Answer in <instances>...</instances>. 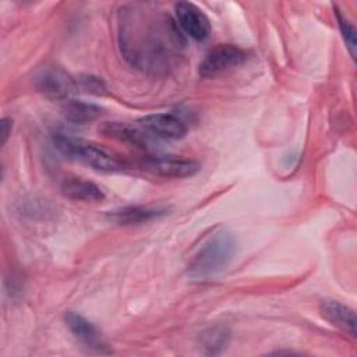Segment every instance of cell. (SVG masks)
<instances>
[{
    "label": "cell",
    "mask_w": 357,
    "mask_h": 357,
    "mask_svg": "<svg viewBox=\"0 0 357 357\" xmlns=\"http://www.w3.org/2000/svg\"><path fill=\"white\" fill-rule=\"evenodd\" d=\"M36 88L49 98L67 100L77 89V82L63 68L46 66L35 75Z\"/></svg>",
    "instance_id": "5"
},
{
    "label": "cell",
    "mask_w": 357,
    "mask_h": 357,
    "mask_svg": "<svg viewBox=\"0 0 357 357\" xmlns=\"http://www.w3.org/2000/svg\"><path fill=\"white\" fill-rule=\"evenodd\" d=\"M319 312L331 325L356 337V314L350 307L337 300L324 298L319 303Z\"/></svg>",
    "instance_id": "10"
},
{
    "label": "cell",
    "mask_w": 357,
    "mask_h": 357,
    "mask_svg": "<svg viewBox=\"0 0 357 357\" xmlns=\"http://www.w3.org/2000/svg\"><path fill=\"white\" fill-rule=\"evenodd\" d=\"M99 131L113 139H117L120 142H126L130 145H135V146H141V148H146L148 142H149V137L142 128H135L130 124L126 123H105L99 127Z\"/></svg>",
    "instance_id": "12"
},
{
    "label": "cell",
    "mask_w": 357,
    "mask_h": 357,
    "mask_svg": "<svg viewBox=\"0 0 357 357\" xmlns=\"http://www.w3.org/2000/svg\"><path fill=\"white\" fill-rule=\"evenodd\" d=\"M165 213H166V209L135 205V206H124L120 209L110 211L107 213V218L117 225H139V223L152 220L155 218L163 216Z\"/></svg>",
    "instance_id": "13"
},
{
    "label": "cell",
    "mask_w": 357,
    "mask_h": 357,
    "mask_svg": "<svg viewBox=\"0 0 357 357\" xmlns=\"http://www.w3.org/2000/svg\"><path fill=\"white\" fill-rule=\"evenodd\" d=\"M236 254V238L226 230L213 233L195 252L188 265V276L194 280L208 279L220 273Z\"/></svg>",
    "instance_id": "2"
},
{
    "label": "cell",
    "mask_w": 357,
    "mask_h": 357,
    "mask_svg": "<svg viewBox=\"0 0 357 357\" xmlns=\"http://www.w3.org/2000/svg\"><path fill=\"white\" fill-rule=\"evenodd\" d=\"M141 167L151 174L165 178H183L198 172L199 165L188 158L178 156H146L141 162Z\"/></svg>",
    "instance_id": "6"
},
{
    "label": "cell",
    "mask_w": 357,
    "mask_h": 357,
    "mask_svg": "<svg viewBox=\"0 0 357 357\" xmlns=\"http://www.w3.org/2000/svg\"><path fill=\"white\" fill-rule=\"evenodd\" d=\"M141 128L155 138L176 141L181 139L187 132L185 123L173 113H153L139 120Z\"/></svg>",
    "instance_id": "8"
},
{
    "label": "cell",
    "mask_w": 357,
    "mask_h": 357,
    "mask_svg": "<svg viewBox=\"0 0 357 357\" xmlns=\"http://www.w3.org/2000/svg\"><path fill=\"white\" fill-rule=\"evenodd\" d=\"M1 144H6V141H7V138H8V135L11 134V127H13V121H11V119H7V117H4L3 120H1Z\"/></svg>",
    "instance_id": "18"
},
{
    "label": "cell",
    "mask_w": 357,
    "mask_h": 357,
    "mask_svg": "<svg viewBox=\"0 0 357 357\" xmlns=\"http://www.w3.org/2000/svg\"><path fill=\"white\" fill-rule=\"evenodd\" d=\"M336 18H337V22H339V28H340V32H342V36L346 42V46L351 54V57L354 59L356 57V29L354 26L351 25V22L342 15V13L339 10H336Z\"/></svg>",
    "instance_id": "16"
},
{
    "label": "cell",
    "mask_w": 357,
    "mask_h": 357,
    "mask_svg": "<svg viewBox=\"0 0 357 357\" xmlns=\"http://www.w3.org/2000/svg\"><path fill=\"white\" fill-rule=\"evenodd\" d=\"M245 60V53L230 43L218 45L213 49H211L204 60L199 64L198 73L199 77L208 79V78H216L229 70L240 66Z\"/></svg>",
    "instance_id": "4"
},
{
    "label": "cell",
    "mask_w": 357,
    "mask_h": 357,
    "mask_svg": "<svg viewBox=\"0 0 357 357\" xmlns=\"http://www.w3.org/2000/svg\"><path fill=\"white\" fill-rule=\"evenodd\" d=\"M229 340V332L225 326H215L202 335V346L208 354H216L225 349Z\"/></svg>",
    "instance_id": "15"
},
{
    "label": "cell",
    "mask_w": 357,
    "mask_h": 357,
    "mask_svg": "<svg viewBox=\"0 0 357 357\" xmlns=\"http://www.w3.org/2000/svg\"><path fill=\"white\" fill-rule=\"evenodd\" d=\"M61 192L74 201L99 202L105 199V192L93 181L81 177H67L61 183Z\"/></svg>",
    "instance_id": "11"
},
{
    "label": "cell",
    "mask_w": 357,
    "mask_h": 357,
    "mask_svg": "<svg viewBox=\"0 0 357 357\" xmlns=\"http://www.w3.org/2000/svg\"><path fill=\"white\" fill-rule=\"evenodd\" d=\"M81 85L82 88H85L88 92H92V93H103L106 91V85L105 82L98 78V77H93V75H86V77H81Z\"/></svg>",
    "instance_id": "17"
},
{
    "label": "cell",
    "mask_w": 357,
    "mask_h": 357,
    "mask_svg": "<svg viewBox=\"0 0 357 357\" xmlns=\"http://www.w3.org/2000/svg\"><path fill=\"white\" fill-rule=\"evenodd\" d=\"M61 110L66 120L74 124H86V123L95 121L103 112L102 107L95 103L77 100V99L64 100Z\"/></svg>",
    "instance_id": "14"
},
{
    "label": "cell",
    "mask_w": 357,
    "mask_h": 357,
    "mask_svg": "<svg viewBox=\"0 0 357 357\" xmlns=\"http://www.w3.org/2000/svg\"><path fill=\"white\" fill-rule=\"evenodd\" d=\"M120 47L126 59L146 70L166 68L183 47L176 22L152 4H130L119 13Z\"/></svg>",
    "instance_id": "1"
},
{
    "label": "cell",
    "mask_w": 357,
    "mask_h": 357,
    "mask_svg": "<svg viewBox=\"0 0 357 357\" xmlns=\"http://www.w3.org/2000/svg\"><path fill=\"white\" fill-rule=\"evenodd\" d=\"M64 321L66 325L68 326L70 332L73 333V336L88 350L100 353V354H107L110 353L109 350V344L107 342L103 339L102 333L99 332V329L89 322L85 317L68 311L64 315Z\"/></svg>",
    "instance_id": "9"
},
{
    "label": "cell",
    "mask_w": 357,
    "mask_h": 357,
    "mask_svg": "<svg viewBox=\"0 0 357 357\" xmlns=\"http://www.w3.org/2000/svg\"><path fill=\"white\" fill-rule=\"evenodd\" d=\"M54 146L67 158L81 162L95 170L117 172L124 166V163L110 151L81 138L59 134L54 137Z\"/></svg>",
    "instance_id": "3"
},
{
    "label": "cell",
    "mask_w": 357,
    "mask_h": 357,
    "mask_svg": "<svg viewBox=\"0 0 357 357\" xmlns=\"http://www.w3.org/2000/svg\"><path fill=\"white\" fill-rule=\"evenodd\" d=\"M176 24L194 40H205L211 33V22L205 13L190 1H178L174 6Z\"/></svg>",
    "instance_id": "7"
}]
</instances>
